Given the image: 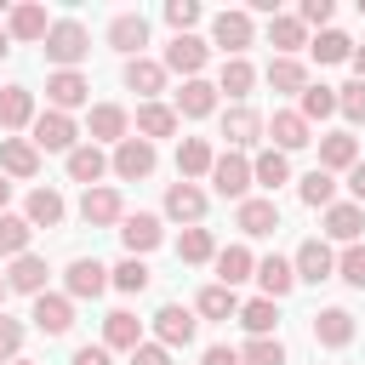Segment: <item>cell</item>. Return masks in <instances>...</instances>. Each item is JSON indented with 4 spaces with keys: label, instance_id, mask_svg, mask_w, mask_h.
<instances>
[{
    "label": "cell",
    "instance_id": "6da1fadb",
    "mask_svg": "<svg viewBox=\"0 0 365 365\" xmlns=\"http://www.w3.org/2000/svg\"><path fill=\"white\" fill-rule=\"evenodd\" d=\"M29 143L40 148V154H74L80 148V125H74V114H57V108H46V114H34V125H29Z\"/></svg>",
    "mask_w": 365,
    "mask_h": 365
},
{
    "label": "cell",
    "instance_id": "7a4b0ae2",
    "mask_svg": "<svg viewBox=\"0 0 365 365\" xmlns=\"http://www.w3.org/2000/svg\"><path fill=\"white\" fill-rule=\"evenodd\" d=\"M46 57L57 63V68H80L86 63V51H91V34H86V23H74V17H63V23H51L46 29Z\"/></svg>",
    "mask_w": 365,
    "mask_h": 365
},
{
    "label": "cell",
    "instance_id": "3957f363",
    "mask_svg": "<svg viewBox=\"0 0 365 365\" xmlns=\"http://www.w3.org/2000/svg\"><path fill=\"white\" fill-rule=\"evenodd\" d=\"M205 177H211V188H217L222 200H251V160H245V154H234V148L217 154Z\"/></svg>",
    "mask_w": 365,
    "mask_h": 365
},
{
    "label": "cell",
    "instance_id": "277c9868",
    "mask_svg": "<svg viewBox=\"0 0 365 365\" xmlns=\"http://www.w3.org/2000/svg\"><path fill=\"white\" fill-rule=\"evenodd\" d=\"M205 57H211V46H205L200 34H171V46H165L160 68H165V74H182V80H200Z\"/></svg>",
    "mask_w": 365,
    "mask_h": 365
},
{
    "label": "cell",
    "instance_id": "5b68a950",
    "mask_svg": "<svg viewBox=\"0 0 365 365\" xmlns=\"http://www.w3.org/2000/svg\"><path fill=\"white\" fill-rule=\"evenodd\" d=\"M154 143H143V137H125V143H114V160H108V171L120 177V182H143V177H154Z\"/></svg>",
    "mask_w": 365,
    "mask_h": 365
},
{
    "label": "cell",
    "instance_id": "8992f818",
    "mask_svg": "<svg viewBox=\"0 0 365 365\" xmlns=\"http://www.w3.org/2000/svg\"><path fill=\"white\" fill-rule=\"evenodd\" d=\"M46 103H51L57 114H74L80 103H91V80H86L80 68H57V74L46 80Z\"/></svg>",
    "mask_w": 365,
    "mask_h": 365
},
{
    "label": "cell",
    "instance_id": "52a82bcc",
    "mask_svg": "<svg viewBox=\"0 0 365 365\" xmlns=\"http://www.w3.org/2000/svg\"><path fill=\"white\" fill-rule=\"evenodd\" d=\"M291 268H297V279L325 285V279H336V251H331L325 240H302V245H297V257H291Z\"/></svg>",
    "mask_w": 365,
    "mask_h": 365
},
{
    "label": "cell",
    "instance_id": "ba28073f",
    "mask_svg": "<svg viewBox=\"0 0 365 365\" xmlns=\"http://www.w3.org/2000/svg\"><path fill=\"white\" fill-rule=\"evenodd\" d=\"M194 308H182V302H165L160 314H154V342L160 348H188L194 342Z\"/></svg>",
    "mask_w": 365,
    "mask_h": 365
},
{
    "label": "cell",
    "instance_id": "9c48e42d",
    "mask_svg": "<svg viewBox=\"0 0 365 365\" xmlns=\"http://www.w3.org/2000/svg\"><path fill=\"white\" fill-rule=\"evenodd\" d=\"M211 46H222L228 57H245V46H251V11H217L211 17Z\"/></svg>",
    "mask_w": 365,
    "mask_h": 365
},
{
    "label": "cell",
    "instance_id": "30bf717a",
    "mask_svg": "<svg viewBox=\"0 0 365 365\" xmlns=\"http://www.w3.org/2000/svg\"><path fill=\"white\" fill-rule=\"evenodd\" d=\"M120 217H125L120 188H86V194H80V222H86V228H114Z\"/></svg>",
    "mask_w": 365,
    "mask_h": 365
},
{
    "label": "cell",
    "instance_id": "8fae6325",
    "mask_svg": "<svg viewBox=\"0 0 365 365\" xmlns=\"http://www.w3.org/2000/svg\"><path fill=\"white\" fill-rule=\"evenodd\" d=\"M120 240H125V257H143V251H154L165 240V228H160L154 211H125L120 217Z\"/></svg>",
    "mask_w": 365,
    "mask_h": 365
},
{
    "label": "cell",
    "instance_id": "7c38bea8",
    "mask_svg": "<svg viewBox=\"0 0 365 365\" xmlns=\"http://www.w3.org/2000/svg\"><path fill=\"white\" fill-rule=\"evenodd\" d=\"M63 285H68V291H63L68 302H74V297H103V291H108V268H103L97 257H74V262L63 268Z\"/></svg>",
    "mask_w": 365,
    "mask_h": 365
},
{
    "label": "cell",
    "instance_id": "4fadbf2b",
    "mask_svg": "<svg viewBox=\"0 0 365 365\" xmlns=\"http://www.w3.org/2000/svg\"><path fill=\"white\" fill-rule=\"evenodd\" d=\"M262 131L274 137V148H279V154H291V148H308V143H314V125H308L297 108H279L274 120H262Z\"/></svg>",
    "mask_w": 365,
    "mask_h": 365
},
{
    "label": "cell",
    "instance_id": "5bb4252c",
    "mask_svg": "<svg viewBox=\"0 0 365 365\" xmlns=\"http://www.w3.org/2000/svg\"><path fill=\"white\" fill-rule=\"evenodd\" d=\"M29 319H34V331L63 336V331L74 325V302H68V297H57V291H40V297H34V308H29Z\"/></svg>",
    "mask_w": 365,
    "mask_h": 365
},
{
    "label": "cell",
    "instance_id": "9a60e30c",
    "mask_svg": "<svg viewBox=\"0 0 365 365\" xmlns=\"http://www.w3.org/2000/svg\"><path fill=\"white\" fill-rule=\"evenodd\" d=\"M108 46L125 51V63L143 57V46H148V17H143V11H120V17L108 23Z\"/></svg>",
    "mask_w": 365,
    "mask_h": 365
},
{
    "label": "cell",
    "instance_id": "2e32d148",
    "mask_svg": "<svg viewBox=\"0 0 365 365\" xmlns=\"http://www.w3.org/2000/svg\"><path fill=\"white\" fill-rule=\"evenodd\" d=\"M354 165H359V137L354 131H325L319 137V171L336 177V171H354Z\"/></svg>",
    "mask_w": 365,
    "mask_h": 365
},
{
    "label": "cell",
    "instance_id": "e0dca14e",
    "mask_svg": "<svg viewBox=\"0 0 365 365\" xmlns=\"http://www.w3.org/2000/svg\"><path fill=\"white\" fill-rule=\"evenodd\" d=\"M34 171H40V148H34L29 137H0V177L29 182Z\"/></svg>",
    "mask_w": 365,
    "mask_h": 365
},
{
    "label": "cell",
    "instance_id": "ac0fdd59",
    "mask_svg": "<svg viewBox=\"0 0 365 365\" xmlns=\"http://www.w3.org/2000/svg\"><path fill=\"white\" fill-rule=\"evenodd\" d=\"M165 217H171V222H188V228H200V217H205V194H200L194 182H182V177H177V182L165 188Z\"/></svg>",
    "mask_w": 365,
    "mask_h": 365
},
{
    "label": "cell",
    "instance_id": "d6986e66",
    "mask_svg": "<svg viewBox=\"0 0 365 365\" xmlns=\"http://www.w3.org/2000/svg\"><path fill=\"white\" fill-rule=\"evenodd\" d=\"M63 217H68V205H63L57 188H29V200H23V222L29 228H57Z\"/></svg>",
    "mask_w": 365,
    "mask_h": 365
},
{
    "label": "cell",
    "instance_id": "ffe728a7",
    "mask_svg": "<svg viewBox=\"0 0 365 365\" xmlns=\"http://www.w3.org/2000/svg\"><path fill=\"white\" fill-rule=\"evenodd\" d=\"M234 228H240L245 240H262V234H274V228H279V205H274V200H240Z\"/></svg>",
    "mask_w": 365,
    "mask_h": 365
},
{
    "label": "cell",
    "instance_id": "44dd1931",
    "mask_svg": "<svg viewBox=\"0 0 365 365\" xmlns=\"http://www.w3.org/2000/svg\"><path fill=\"white\" fill-rule=\"evenodd\" d=\"M251 279L262 285V297H268V302H279V297H291L297 268H291V257H257V274H251Z\"/></svg>",
    "mask_w": 365,
    "mask_h": 365
},
{
    "label": "cell",
    "instance_id": "7402d4cb",
    "mask_svg": "<svg viewBox=\"0 0 365 365\" xmlns=\"http://www.w3.org/2000/svg\"><path fill=\"white\" fill-rule=\"evenodd\" d=\"M222 137H228V148L240 154V148H251L257 137H262V114L257 108H245V103H234L228 114H222Z\"/></svg>",
    "mask_w": 365,
    "mask_h": 365
},
{
    "label": "cell",
    "instance_id": "603a6c76",
    "mask_svg": "<svg viewBox=\"0 0 365 365\" xmlns=\"http://www.w3.org/2000/svg\"><path fill=\"white\" fill-rule=\"evenodd\" d=\"M325 234L342 240V245H359V234H365V205H354V200L325 205Z\"/></svg>",
    "mask_w": 365,
    "mask_h": 365
},
{
    "label": "cell",
    "instance_id": "cb8c5ba5",
    "mask_svg": "<svg viewBox=\"0 0 365 365\" xmlns=\"http://www.w3.org/2000/svg\"><path fill=\"white\" fill-rule=\"evenodd\" d=\"M314 342L319 348H348L354 342V314L348 308H319L314 314Z\"/></svg>",
    "mask_w": 365,
    "mask_h": 365
},
{
    "label": "cell",
    "instance_id": "d4e9b609",
    "mask_svg": "<svg viewBox=\"0 0 365 365\" xmlns=\"http://www.w3.org/2000/svg\"><path fill=\"white\" fill-rule=\"evenodd\" d=\"M46 29H51V17H46V6H11L6 11V40H46Z\"/></svg>",
    "mask_w": 365,
    "mask_h": 365
},
{
    "label": "cell",
    "instance_id": "484cf974",
    "mask_svg": "<svg viewBox=\"0 0 365 365\" xmlns=\"http://www.w3.org/2000/svg\"><path fill=\"white\" fill-rule=\"evenodd\" d=\"M205 114H217V86H211V80H182V91H177V120H205Z\"/></svg>",
    "mask_w": 365,
    "mask_h": 365
},
{
    "label": "cell",
    "instance_id": "4316f807",
    "mask_svg": "<svg viewBox=\"0 0 365 365\" xmlns=\"http://www.w3.org/2000/svg\"><path fill=\"white\" fill-rule=\"evenodd\" d=\"M91 137L97 143H125L131 137V114L120 103H91Z\"/></svg>",
    "mask_w": 365,
    "mask_h": 365
},
{
    "label": "cell",
    "instance_id": "83f0119b",
    "mask_svg": "<svg viewBox=\"0 0 365 365\" xmlns=\"http://www.w3.org/2000/svg\"><path fill=\"white\" fill-rule=\"evenodd\" d=\"M46 274H51V268H46V257H34V251H29V257H17V262L6 268V291L40 297V291H46Z\"/></svg>",
    "mask_w": 365,
    "mask_h": 365
},
{
    "label": "cell",
    "instance_id": "f1b7e54d",
    "mask_svg": "<svg viewBox=\"0 0 365 365\" xmlns=\"http://www.w3.org/2000/svg\"><path fill=\"white\" fill-rule=\"evenodd\" d=\"M34 125V91L29 86H6L0 91V131H23Z\"/></svg>",
    "mask_w": 365,
    "mask_h": 365
},
{
    "label": "cell",
    "instance_id": "f546056e",
    "mask_svg": "<svg viewBox=\"0 0 365 365\" xmlns=\"http://www.w3.org/2000/svg\"><path fill=\"white\" fill-rule=\"evenodd\" d=\"M125 86H131L143 103H154V97L165 91V68H160L154 57H131V63H125Z\"/></svg>",
    "mask_w": 365,
    "mask_h": 365
},
{
    "label": "cell",
    "instance_id": "4dcf8cb0",
    "mask_svg": "<svg viewBox=\"0 0 365 365\" xmlns=\"http://www.w3.org/2000/svg\"><path fill=\"white\" fill-rule=\"evenodd\" d=\"M103 171H108V154H103L97 143H80V148L68 154V177H74V182H86V188H103Z\"/></svg>",
    "mask_w": 365,
    "mask_h": 365
},
{
    "label": "cell",
    "instance_id": "1f68e13d",
    "mask_svg": "<svg viewBox=\"0 0 365 365\" xmlns=\"http://www.w3.org/2000/svg\"><path fill=\"white\" fill-rule=\"evenodd\" d=\"M211 262H217V285H228V291H234L240 279H251V274H257V257H251L245 245H222Z\"/></svg>",
    "mask_w": 365,
    "mask_h": 365
},
{
    "label": "cell",
    "instance_id": "d6a6232c",
    "mask_svg": "<svg viewBox=\"0 0 365 365\" xmlns=\"http://www.w3.org/2000/svg\"><path fill=\"white\" fill-rule=\"evenodd\" d=\"M137 342H143V319H137L131 308H114V314L103 319V348H125V354H131Z\"/></svg>",
    "mask_w": 365,
    "mask_h": 365
},
{
    "label": "cell",
    "instance_id": "836d02e7",
    "mask_svg": "<svg viewBox=\"0 0 365 365\" xmlns=\"http://www.w3.org/2000/svg\"><path fill=\"white\" fill-rule=\"evenodd\" d=\"M211 160H217V154H211V143H205V137H182V143H177V177H182V182L205 177V171H211Z\"/></svg>",
    "mask_w": 365,
    "mask_h": 365
},
{
    "label": "cell",
    "instance_id": "e575fe53",
    "mask_svg": "<svg viewBox=\"0 0 365 365\" xmlns=\"http://www.w3.org/2000/svg\"><path fill=\"white\" fill-rule=\"evenodd\" d=\"M268 46H274L279 57H297V51L308 46V29H302L297 17H279V11H274V17H268Z\"/></svg>",
    "mask_w": 365,
    "mask_h": 365
},
{
    "label": "cell",
    "instance_id": "d590c367",
    "mask_svg": "<svg viewBox=\"0 0 365 365\" xmlns=\"http://www.w3.org/2000/svg\"><path fill=\"white\" fill-rule=\"evenodd\" d=\"M251 86H257V68H251L245 57H222V74H217V91H228L234 103H245V97H251Z\"/></svg>",
    "mask_w": 365,
    "mask_h": 365
},
{
    "label": "cell",
    "instance_id": "8d00e7d4",
    "mask_svg": "<svg viewBox=\"0 0 365 365\" xmlns=\"http://www.w3.org/2000/svg\"><path fill=\"white\" fill-rule=\"evenodd\" d=\"M251 336H274V325H279V302H268V297H251V302H240V314H234Z\"/></svg>",
    "mask_w": 365,
    "mask_h": 365
},
{
    "label": "cell",
    "instance_id": "74e56055",
    "mask_svg": "<svg viewBox=\"0 0 365 365\" xmlns=\"http://www.w3.org/2000/svg\"><path fill=\"white\" fill-rule=\"evenodd\" d=\"M297 114L314 125V120H325V114H336V86H319V80H308L302 86V97H297Z\"/></svg>",
    "mask_w": 365,
    "mask_h": 365
},
{
    "label": "cell",
    "instance_id": "f35d334b",
    "mask_svg": "<svg viewBox=\"0 0 365 365\" xmlns=\"http://www.w3.org/2000/svg\"><path fill=\"white\" fill-rule=\"evenodd\" d=\"M171 131H177V108H165V103H143V108H137V137H143V143L171 137Z\"/></svg>",
    "mask_w": 365,
    "mask_h": 365
},
{
    "label": "cell",
    "instance_id": "ab89813d",
    "mask_svg": "<svg viewBox=\"0 0 365 365\" xmlns=\"http://www.w3.org/2000/svg\"><path fill=\"white\" fill-rule=\"evenodd\" d=\"M251 182H262V188L274 194L279 182H291V160H285L279 148H262V154L251 160Z\"/></svg>",
    "mask_w": 365,
    "mask_h": 365
},
{
    "label": "cell",
    "instance_id": "60d3db41",
    "mask_svg": "<svg viewBox=\"0 0 365 365\" xmlns=\"http://www.w3.org/2000/svg\"><path fill=\"white\" fill-rule=\"evenodd\" d=\"M148 279H154V274H148V262H143V257H120V262L108 268V285H114V291H125V297L148 291Z\"/></svg>",
    "mask_w": 365,
    "mask_h": 365
},
{
    "label": "cell",
    "instance_id": "b9f144b4",
    "mask_svg": "<svg viewBox=\"0 0 365 365\" xmlns=\"http://www.w3.org/2000/svg\"><path fill=\"white\" fill-rule=\"evenodd\" d=\"M194 314H200V319H234V314H240V297H234L228 285H205V291L194 297Z\"/></svg>",
    "mask_w": 365,
    "mask_h": 365
},
{
    "label": "cell",
    "instance_id": "7bdbcfd3",
    "mask_svg": "<svg viewBox=\"0 0 365 365\" xmlns=\"http://www.w3.org/2000/svg\"><path fill=\"white\" fill-rule=\"evenodd\" d=\"M297 200H302V205H319V211H325V205H336V177L314 165V171L297 182Z\"/></svg>",
    "mask_w": 365,
    "mask_h": 365
},
{
    "label": "cell",
    "instance_id": "ee69618b",
    "mask_svg": "<svg viewBox=\"0 0 365 365\" xmlns=\"http://www.w3.org/2000/svg\"><path fill=\"white\" fill-rule=\"evenodd\" d=\"M308 51H314V63H348L354 57V40L342 29H319V40H308Z\"/></svg>",
    "mask_w": 365,
    "mask_h": 365
},
{
    "label": "cell",
    "instance_id": "f6af8a7d",
    "mask_svg": "<svg viewBox=\"0 0 365 365\" xmlns=\"http://www.w3.org/2000/svg\"><path fill=\"white\" fill-rule=\"evenodd\" d=\"M29 240H34V228H29L23 217H11V211H6V217H0V257H11V262H17V257H29Z\"/></svg>",
    "mask_w": 365,
    "mask_h": 365
},
{
    "label": "cell",
    "instance_id": "bcb514c9",
    "mask_svg": "<svg viewBox=\"0 0 365 365\" xmlns=\"http://www.w3.org/2000/svg\"><path fill=\"white\" fill-rule=\"evenodd\" d=\"M268 86H274V91H297V97H302L308 68H302L297 57H274V63H268Z\"/></svg>",
    "mask_w": 365,
    "mask_h": 365
},
{
    "label": "cell",
    "instance_id": "7dc6e473",
    "mask_svg": "<svg viewBox=\"0 0 365 365\" xmlns=\"http://www.w3.org/2000/svg\"><path fill=\"white\" fill-rule=\"evenodd\" d=\"M177 257H182V262H211V257H217L211 228H182V234H177Z\"/></svg>",
    "mask_w": 365,
    "mask_h": 365
},
{
    "label": "cell",
    "instance_id": "c3c4849f",
    "mask_svg": "<svg viewBox=\"0 0 365 365\" xmlns=\"http://www.w3.org/2000/svg\"><path fill=\"white\" fill-rule=\"evenodd\" d=\"M240 365H285V342L279 336H251L240 348Z\"/></svg>",
    "mask_w": 365,
    "mask_h": 365
},
{
    "label": "cell",
    "instance_id": "681fc988",
    "mask_svg": "<svg viewBox=\"0 0 365 365\" xmlns=\"http://www.w3.org/2000/svg\"><path fill=\"white\" fill-rule=\"evenodd\" d=\"M336 114H342L348 125H365V80L336 86Z\"/></svg>",
    "mask_w": 365,
    "mask_h": 365
},
{
    "label": "cell",
    "instance_id": "f907efd6",
    "mask_svg": "<svg viewBox=\"0 0 365 365\" xmlns=\"http://www.w3.org/2000/svg\"><path fill=\"white\" fill-rule=\"evenodd\" d=\"M336 279H348L354 291H365V240H359V245H348V251L336 257Z\"/></svg>",
    "mask_w": 365,
    "mask_h": 365
},
{
    "label": "cell",
    "instance_id": "816d5d0a",
    "mask_svg": "<svg viewBox=\"0 0 365 365\" xmlns=\"http://www.w3.org/2000/svg\"><path fill=\"white\" fill-rule=\"evenodd\" d=\"M165 23H171L177 34H188V29L200 23V6H194V0H165Z\"/></svg>",
    "mask_w": 365,
    "mask_h": 365
},
{
    "label": "cell",
    "instance_id": "f5cc1de1",
    "mask_svg": "<svg viewBox=\"0 0 365 365\" xmlns=\"http://www.w3.org/2000/svg\"><path fill=\"white\" fill-rule=\"evenodd\" d=\"M17 348H23V325L0 314V365H11V359H17Z\"/></svg>",
    "mask_w": 365,
    "mask_h": 365
},
{
    "label": "cell",
    "instance_id": "db71d44e",
    "mask_svg": "<svg viewBox=\"0 0 365 365\" xmlns=\"http://www.w3.org/2000/svg\"><path fill=\"white\" fill-rule=\"evenodd\" d=\"M331 11H336L331 0H302V11H297V23H302V29H325V23H331Z\"/></svg>",
    "mask_w": 365,
    "mask_h": 365
},
{
    "label": "cell",
    "instance_id": "11a10c76",
    "mask_svg": "<svg viewBox=\"0 0 365 365\" xmlns=\"http://www.w3.org/2000/svg\"><path fill=\"white\" fill-rule=\"evenodd\" d=\"M131 365H171V348H160V342H137V348H131Z\"/></svg>",
    "mask_w": 365,
    "mask_h": 365
},
{
    "label": "cell",
    "instance_id": "9f6ffc18",
    "mask_svg": "<svg viewBox=\"0 0 365 365\" xmlns=\"http://www.w3.org/2000/svg\"><path fill=\"white\" fill-rule=\"evenodd\" d=\"M68 365H108V348H103V342H86V348H74Z\"/></svg>",
    "mask_w": 365,
    "mask_h": 365
},
{
    "label": "cell",
    "instance_id": "6f0895ef",
    "mask_svg": "<svg viewBox=\"0 0 365 365\" xmlns=\"http://www.w3.org/2000/svg\"><path fill=\"white\" fill-rule=\"evenodd\" d=\"M200 365H240V348H228V342H211Z\"/></svg>",
    "mask_w": 365,
    "mask_h": 365
},
{
    "label": "cell",
    "instance_id": "680465c9",
    "mask_svg": "<svg viewBox=\"0 0 365 365\" xmlns=\"http://www.w3.org/2000/svg\"><path fill=\"white\" fill-rule=\"evenodd\" d=\"M348 194H354V205H365V160L348 171Z\"/></svg>",
    "mask_w": 365,
    "mask_h": 365
},
{
    "label": "cell",
    "instance_id": "91938a15",
    "mask_svg": "<svg viewBox=\"0 0 365 365\" xmlns=\"http://www.w3.org/2000/svg\"><path fill=\"white\" fill-rule=\"evenodd\" d=\"M348 63H354V80H365V46H354V57H348Z\"/></svg>",
    "mask_w": 365,
    "mask_h": 365
},
{
    "label": "cell",
    "instance_id": "94428289",
    "mask_svg": "<svg viewBox=\"0 0 365 365\" xmlns=\"http://www.w3.org/2000/svg\"><path fill=\"white\" fill-rule=\"evenodd\" d=\"M6 200H11V182L0 177V217H6Z\"/></svg>",
    "mask_w": 365,
    "mask_h": 365
},
{
    "label": "cell",
    "instance_id": "6125c7cd",
    "mask_svg": "<svg viewBox=\"0 0 365 365\" xmlns=\"http://www.w3.org/2000/svg\"><path fill=\"white\" fill-rule=\"evenodd\" d=\"M6 51H11V40H6V29H0V57H6Z\"/></svg>",
    "mask_w": 365,
    "mask_h": 365
},
{
    "label": "cell",
    "instance_id": "be15d7a7",
    "mask_svg": "<svg viewBox=\"0 0 365 365\" xmlns=\"http://www.w3.org/2000/svg\"><path fill=\"white\" fill-rule=\"evenodd\" d=\"M0 302H6V274H0Z\"/></svg>",
    "mask_w": 365,
    "mask_h": 365
},
{
    "label": "cell",
    "instance_id": "e7e4bbea",
    "mask_svg": "<svg viewBox=\"0 0 365 365\" xmlns=\"http://www.w3.org/2000/svg\"><path fill=\"white\" fill-rule=\"evenodd\" d=\"M11 365H34V359H11Z\"/></svg>",
    "mask_w": 365,
    "mask_h": 365
},
{
    "label": "cell",
    "instance_id": "03108f58",
    "mask_svg": "<svg viewBox=\"0 0 365 365\" xmlns=\"http://www.w3.org/2000/svg\"><path fill=\"white\" fill-rule=\"evenodd\" d=\"M0 11H6V0H0Z\"/></svg>",
    "mask_w": 365,
    "mask_h": 365
}]
</instances>
